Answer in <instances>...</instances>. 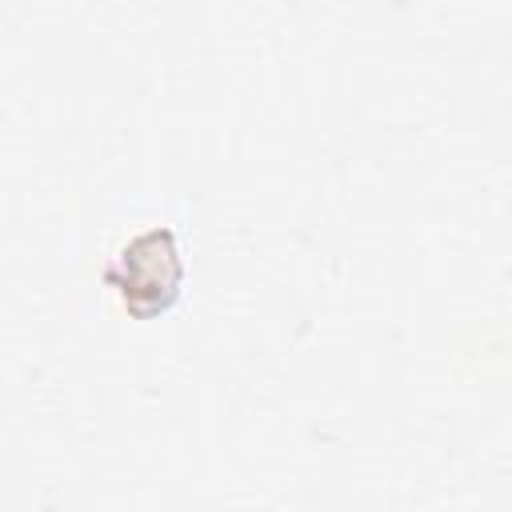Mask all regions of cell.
<instances>
[{"mask_svg": "<svg viewBox=\"0 0 512 512\" xmlns=\"http://www.w3.org/2000/svg\"><path fill=\"white\" fill-rule=\"evenodd\" d=\"M108 280L120 288L128 308H136V312L164 308L180 284V252H176L172 232L152 228V232L136 236L132 244H124L116 268H108Z\"/></svg>", "mask_w": 512, "mask_h": 512, "instance_id": "obj_1", "label": "cell"}]
</instances>
